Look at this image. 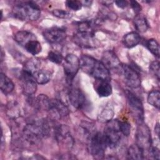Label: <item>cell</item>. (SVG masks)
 Returning <instances> with one entry per match:
<instances>
[{
  "mask_svg": "<svg viewBox=\"0 0 160 160\" xmlns=\"http://www.w3.org/2000/svg\"><path fill=\"white\" fill-rule=\"evenodd\" d=\"M51 131V124L49 119L42 118L27 124L22 130L24 140L31 144L38 143L42 138L48 137Z\"/></svg>",
  "mask_w": 160,
  "mask_h": 160,
  "instance_id": "6da1fadb",
  "label": "cell"
},
{
  "mask_svg": "<svg viewBox=\"0 0 160 160\" xmlns=\"http://www.w3.org/2000/svg\"><path fill=\"white\" fill-rule=\"evenodd\" d=\"M79 68L85 73L96 79L110 81L109 69L101 61H98L89 55H82L79 58Z\"/></svg>",
  "mask_w": 160,
  "mask_h": 160,
  "instance_id": "7a4b0ae2",
  "label": "cell"
},
{
  "mask_svg": "<svg viewBox=\"0 0 160 160\" xmlns=\"http://www.w3.org/2000/svg\"><path fill=\"white\" fill-rule=\"evenodd\" d=\"M12 14L22 21H36L40 17L41 11L37 4L28 1L15 5L12 9Z\"/></svg>",
  "mask_w": 160,
  "mask_h": 160,
  "instance_id": "3957f363",
  "label": "cell"
},
{
  "mask_svg": "<svg viewBox=\"0 0 160 160\" xmlns=\"http://www.w3.org/2000/svg\"><path fill=\"white\" fill-rule=\"evenodd\" d=\"M89 151L92 156L96 159H102L107 146L103 133L96 132L89 138Z\"/></svg>",
  "mask_w": 160,
  "mask_h": 160,
  "instance_id": "277c9868",
  "label": "cell"
},
{
  "mask_svg": "<svg viewBox=\"0 0 160 160\" xmlns=\"http://www.w3.org/2000/svg\"><path fill=\"white\" fill-rule=\"evenodd\" d=\"M118 123V120L110 121L107 123L108 125L103 132L107 146L112 149L117 147L121 140Z\"/></svg>",
  "mask_w": 160,
  "mask_h": 160,
  "instance_id": "5b68a950",
  "label": "cell"
},
{
  "mask_svg": "<svg viewBox=\"0 0 160 160\" xmlns=\"http://www.w3.org/2000/svg\"><path fill=\"white\" fill-rule=\"evenodd\" d=\"M136 144L143 151H149L152 144L151 131L149 127L144 122L138 123L136 132Z\"/></svg>",
  "mask_w": 160,
  "mask_h": 160,
  "instance_id": "8992f818",
  "label": "cell"
},
{
  "mask_svg": "<svg viewBox=\"0 0 160 160\" xmlns=\"http://www.w3.org/2000/svg\"><path fill=\"white\" fill-rule=\"evenodd\" d=\"M79 68V58L74 54H68L64 59L63 69L69 84L72 82Z\"/></svg>",
  "mask_w": 160,
  "mask_h": 160,
  "instance_id": "52a82bcc",
  "label": "cell"
},
{
  "mask_svg": "<svg viewBox=\"0 0 160 160\" xmlns=\"http://www.w3.org/2000/svg\"><path fill=\"white\" fill-rule=\"evenodd\" d=\"M130 110L138 123L143 122L144 108L141 101L132 92L127 91L126 92Z\"/></svg>",
  "mask_w": 160,
  "mask_h": 160,
  "instance_id": "ba28073f",
  "label": "cell"
},
{
  "mask_svg": "<svg viewBox=\"0 0 160 160\" xmlns=\"http://www.w3.org/2000/svg\"><path fill=\"white\" fill-rule=\"evenodd\" d=\"M120 70L127 86L131 88H138L141 86L140 75L133 67L128 64H122Z\"/></svg>",
  "mask_w": 160,
  "mask_h": 160,
  "instance_id": "9c48e42d",
  "label": "cell"
},
{
  "mask_svg": "<svg viewBox=\"0 0 160 160\" xmlns=\"http://www.w3.org/2000/svg\"><path fill=\"white\" fill-rule=\"evenodd\" d=\"M72 39L76 44L82 48L93 49L98 46L93 32H78L74 35Z\"/></svg>",
  "mask_w": 160,
  "mask_h": 160,
  "instance_id": "30bf717a",
  "label": "cell"
},
{
  "mask_svg": "<svg viewBox=\"0 0 160 160\" xmlns=\"http://www.w3.org/2000/svg\"><path fill=\"white\" fill-rule=\"evenodd\" d=\"M19 79L21 82L23 92L26 95L31 96L36 92L37 82L33 75L22 69L20 72Z\"/></svg>",
  "mask_w": 160,
  "mask_h": 160,
  "instance_id": "8fae6325",
  "label": "cell"
},
{
  "mask_svg": "<svg viewBox=\"0 0 160 160\" xmlns=\"http://www.w3.org/2000/svg\"><path fill=\"white\" fill-rule=\"evenodd\" d=\"M54 135L56 141L69 149L71 148L74 144L73 138L71 135L69 129L64 125L56 126L54 128Z\"/></svg>",
  "mask_w": 160,
  "mask_h": 160,
  "instance_id": "7c38bea8",
  "label": "cell"
},
{
  "mask_svg": "<svg viewBox=\"0 0 160 160\" xmlns=\"http://www.w3.org/2000/svg\"><path fill=\"white\" fill-rule=\"evenodd\" d=\"M68 98L71 105L78 109H82L87 106L86 98L83 92L79 88H71L68 92Z\"/></svg>",
  "mask_w": 160,
  "mask_h": 160,
  "instance_id": "4fadbf2b",
  "label": "cell"
},
{
  "mask_svg": "<svg viewBox=\"0 0 160 160\" xmlns=\"http://www.w3.org/2000/svg\"><path fill=\"white\" fill-rule=\"evenodd\" d=\"M44 39L49 43L57 44L63 41L67 36L64 29L59 28H51L45 29L42 32Z\"/></svg>",
  "mask_w": 160,
  "mask_h": 160,
  "instance_id": "5bb4252c",
  "label": "cell"
},
{
  "mask_svg": "<svg viewBox=\"0 0 160 160\" xmlns=\"http://www.w3.org/2000/svg\"><path fill=\"white\" fill-rule=\"evenodd\" d=\"M48 111L54 118H62L69 114L67 106L60 99H51Z\"/></svg>",
  "mask_w": 160,
  "mask_h": 160,
  "instance_id": "9a60e30c",
  "label": "cell"
},
{
  "mask_svg": "<svg viewBox=\"0 0 160 160\" xmlns=\"http://www.w3.org/2000/svg\"><path fill=\"white\" fill-rule=\"evenodd\" d=\"M101 61L109 70L121 69L122 64L115 52L111 50H108L103 52Z\"/></svg>",
  "mask_w": 160,
  "mask_h": 160,
  "instance_id": "2e32d148",
  "label": "cell"
},
{
  "mask_svg": "<svg viewBox=\"0 0 160 160\" xmlns=\"http://www.w3.org/2000/svg\"><path fill=\"white\" fill-rule=\"evenodd\" d=\"M95 91L100 97H108L112 93V86L108 81L96 79Z\"/></svg>",
  "mask_w": 160,
  "mask_h": 160,
  "instance_id": "e0dca14e",
  "label": "cell"
},
{
  "mask_svg": "<svg viewBox=\"0 0 160 160\" xmlns=\"http://www.w3.org/2000/svg\"><path fill=\"white\" fill-rule=\"evenodd\" d=\"M37 39L36 36L28 31H19L14 34V40L23 48L30 41Z\"/></svg>",
  "mask_w": 160,
  "mask_h": 160,
  "instance_id": "ac0fdd59",
  "label": "cell"
},
{
  "mask_svg": "<svg viewBox=\"0 0 160 160\" xmlns=\"http://www.w3.org/2000/svg\"><path fill=\"white\" fill-rule=\"evenodd\" d=\"M14 88L12 80L2 72L0 74V89L4 94L11 93Z\"/></svg>",
  "mask_w": 160,
  "mask_h": 160,
  "instance_id": "d6986e66",
  "label": "cell"
},
{
  "mask_svg": "<svg viewBox=\"0 0 160 160\" xmlns=\"http://www.w3.org/2000/svg\"><path fill=\"white\" fill-rule=\"evenodd\" d=\"M124 46L128 48H132L137 46L141 41L139 34L134 31L126 34L122 39Z\"/></svg>",
  "mask_w": 160,
  "mask_h": 160,
  "instance_id": "ffe728a7",
  "label": "cell"
},
{
  "mask_svg": "<svg viewBox=\"0 0 160 160\" xmlns=\"http://www.w3.org/2000/svg\"><path fill=\"white\" fill-rule=\"evenodd\" d=\"M41 67V61L36 58H31L28 60L23 68V70L34 75L40 69Z\"/></svg>",
  "mask_w": 160,
  "mask_h": 160,
  "instance_id": "44dd1931",
  "label": "cell"
},
{
  "mask_svg": "<svg viewBox=\"0 0 160 160\" xmlns=\"http://www.w3.org/2000/svg\"><path fill=\"white\" fill-rule=\"evenodd\" d=\"M144 152L136 144L129 147L127 151V158L129 159H143Z\"/></svg>",
  "mask_w": 160,
  "mask_h": 160,
  "instance_id": "7402d4cb",
  "label": "cell"
},
{
  "mask_svg": "<svg viewBox=\"0 0 160 160\" xmlns=\"http://www.w3.org/2000/svg\"><path fill=\"white\" fill-rule=\"evenodd\" d=\"M136 29L140 32H146L149 28V24L145 16L138 14L136 15L133 20Z\"/></svg>",
  "mask_w": 160,
  "mask_h": 160,
  "instance_id": "603a6c76",
  "label": "cell"
},
{
  "mask_svg": "<svg viewBox=\"0 0 160 160\" xmlns=\"http://www.w3.org/2000/svg\"><path fill=\"white\" fill-rule=\"evenodd\" d=\"M33 76L38 84H45L50 81L51 74L48 70L40 69L33 75Z\"/></svg>",
  "mask_w": 160,
  "mask_h": 160,
  "instance_id": "cb8c5ba5",
  "label": "cell"
},
{
  "mask_svg": "<svg viewBox=\"0 0 160 160\" xmlns=\"http://www.w3.org/2000/svg\"><path fill=\"white\" fill-rule=\"evenodd\" d=\"M51 99L45 94H39L35 99L34 104L38 109L43 110H49Z\"/></svg>",
  "mask_w": 160,
  "mask_h": 160,
  "instance_id": "d4e9b609",
  "label": "cell"
},
{
  "mask_svg": "<svg viewBox=\"0 0 160 160\" xmlns=\"http://www.w3.org/2000/svg\"><path fill=\"white\" fill-rule=\"evenodd\" d=\"M114 114V112L111 106H106L98 115V119L101 122L108 123L112 120Z\"/></svg>",
  "mask_w": 160,
  "mask_h": 160,
  "instance_id": "484cf974",
  "label": "cell"
},
{
  "mask_svg": "<svg viewBox=\"0 0 160 160\" xmlns=\"http://www.w3.org/2000/svg\"><path fill=\"white\" fill-rule=\"evenodd\" d=\"M25 49L32 55H36L40 53L42 51V46L41 43L37 40H32L29 42L24 47Z\"/></svg>",
  "mask_w": 160,
  "mask_h": 160,
  "instance_id": "4316f807",
  "label": "cell"
},
{
  "mask_svg": "<svg viewBox=\"0 0 160 160\" xmlns=\"http://www.w3.org/2000/svg\"><path fill=\"white\" fill-rule=\"evenodd\" d=\"M148 102L151 106L155 107L158 109H159L160 106V92L159 90L155 89L151 91L148 96L147 99Z\"/></svg>",
  "mask_w": 160,
  "mask_h": 160,
  "instance_id": "83f0119b",
  "label": "cell"
},
{
  "mask_svg": "<svg viewBox=\"0 0 160 160\" xmlns=\"http://www.w3.org/2000/svg\"><path fill=\"white\" fill-rule=\"evenodd\" d=\"M146 46L149 51L156 56L159 58V46L158 41L155 39H150L146 42Z\"/></svg>",
  "mask_w": 160,
  "mask_h": 160,
  "instance_id": "f1b7e54d",
  "label": "cell"
},
{
  "mask_svg": "<svg viewBox=\"0 0 160 160\" xmlns=\"http://www.w3.org/2000/svg\"><path fill=\"white\" fill-rule=\"evenodd\" d=\"M48 59L49 61L56 63V64H61L63 61V57L58 51H51L48 53Z\"/></svg>",
  "mask_w": 160,
  "mask_h": 160,
  "instance_id": "f546056e",
  "label": "cell"
},
{
  "mask_svg": "<svg viewBox=\"0 0 160 160\" xmlns=\"http://www.w3.org/2000/svg\"><path fill=\"white\" fill-rule=\"evenodd\" d=\"M78 32H92V22L89 21H82L78 24Z\"/></svg>",
  "mask_w": 160,
  "mask_h": 160,
  "instance_id": "4dcf8cb0",
  "label": "cell"
},
{
  "mask_svg": "<svg viewBox=\"0 0 160 160\" xmlns=\"http://www.w3.org/2000/svg\"><path fill=\"white\" fill-rule=\"evenodd\" d=\"M120 132L125 136H128L131 132V124L128 121H119L118 123Z\"/></svg>",
  "mask_w": 160,
  "mask_h": 160,
  "instance_id": "1f68e13d",
  "label": "cell"
},
{
  "mask_svg": "<svg viewBox=\"0 0 160 160\" xmlns=\"http://www.w3.org/2000/svg\"><path fill=\"white\" fill-rule=\"evenodd\" d=\"M52 13L54 16L60 19H68L72 16L71 14L69 12L59 9H54Z\"/></svg>",
  "mask_w": 160,
  "mask_h": 160,
  "instance_id": "d6a6232c",
  "label": "cell"
},
{
  "mask_svg": "<svg viewBox=\"0 0 160 160\" xmlns=\"http://www.w3.org/2000/svg\"><path fill=\"white\" fill-rule=\"evenodd\" d=\"M149 69L150 71L152 72L153 75L156 76L157 79L159 80V76H160V72H159V62L158 61H154L152 62L149 65Z\"/></svg>",
  "mask_w": 160,
  "mask_h": 160,
  "instance_id": "836d02e7",
  "label": "cell"
},
{
  "mask_svg": "<svg viewBox=\"0 0 160 160\" xmlns=\"http://www.w3.org/2000/svg\"><path fill=\"white\" fill-rule=\"evenodd\" d=\"M66 6L71 10L73 11H78L82 8V3L80 1L76 0H69L66 1Z\"/></svg>",
  "mask_w": 160,
  "mask_h": 160,
  "instance_id": "e575fe53",
  "label": "cell"
},
{
  "mask_svg": "<svg viewBox=\"0 0 160 160\" xmlns=\"http://www.w3.org/2000/svg\"><path fill=\"white\" fill-rule=\"evenodd\" d=\"M149 152L151 154V156L153 157L154 159H159L160 158V151H159V148L158 146L155 145L152 142V144L151 146V148L149 149Z\"/></svg>",
  "mask_w": 160,
  "mask_h": 160,
  "instance_id": "d590c367",
  "label": "cell"
},
{
  "mask_svg": "<svg viewBox=\"0 0 160 160\" xmlns=\"http://www.w3.org/2000/svg\"><path fill=\"white\" fill-rule=\"evenodd\" d=\"M129 3H130V6L134 10V12H136L137 14H139L142 9L140 4L136 1H131Z\"/></svg>",
  "mask_w": 160,
  "mask_h": 160,
  "instance_id": "8d00e7d4",
  "label": "cell"
},
{
  "mask_svg": "<svg viewBox=\"0 0 160 160\" xmlns=\"http://www.w3.org/2000/svg\"><path fill=\"white\" fill-rule=\"evenodd\" d=\"M114 2L116 6L120 8H125L128 5V3L126 1H116Z\"/></svg>",
  "mask_w": 160,
  "mask_h": 160,
  "instance_id": "74e56055",
  "label": "cell"
},
{
  "mask_svg": "<svg viewBox=\"0 0 160 160\" xmlns=\"http://www.w3.org/2000/svg\"><path fill=\"white\" fill-rule=\"evenodd\" d=\"M81 2L82 3V5H84L86 6H91V4L92 2V1H81Z\"/></svg>",
  "mask_w": 160,
  "mask_h": 160,
  "instance_id": "f35d334b",
  "label": "cell"
},
{
  "mask_svg": "<svg viewBox=\"0 0 160 160\" xmlns=\"http://www.w3.org/2000/svg\"><path fill=\"white\" fill-rule=\"evenodd\" d=\"M154 130H155V132H156V134L159 136V122H158L156 124L155 128H154Z\"/></svg>",
  "mask_w": 160,
  "mask_h": 160,
  "instance_id": "ab89813d",
  "label": "cell"
}]
</instances>
